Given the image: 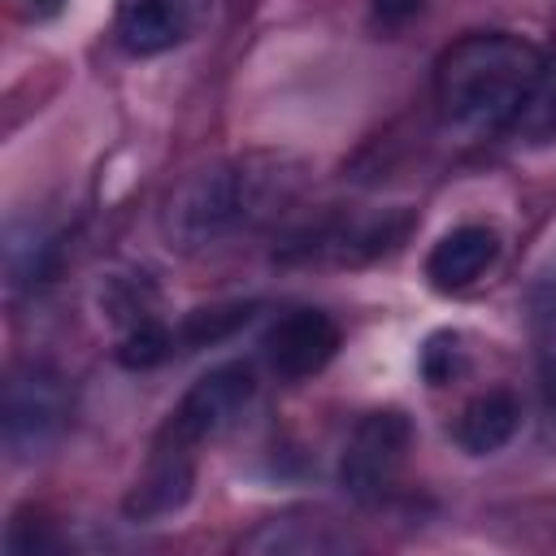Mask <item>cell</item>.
<instances>
[{"label":"cell","mask_w":556,"mask_h":556,"mask_svg":"<svg viewBox=\"0 0 556 556\" xmlns=\"http://www.w3.org/2000/svg\"><path fill=\"white\" fill-rule=\"evenodd\" d=\"M417 365H421V378H426L430 387H447V382H456L460 369H465L460 334H452V330L430 334L426 348H421V361H417Z\"/></svg>","instance_id":"5bb4252c"},{"label":"cell","mask_w":556,"mask_h":556,"mask_svg":"<svg viewBox=\"0 0 556 556\" xmlns=\"http://www.w3.org/2000/svg\"><path fill=\"white\" fill-rule=\"evenodd\" d=\"M517 426H521V400H517L508 387H491V391L473 395V400L456 413L452 439H456L460 452H469V456H495L500 447L513 443Z\"/></svg>","instance_id":"8fae6325"},{"label":"cell","mask_w":556,"mask_h":556,"mask_svg":"<svg viewBox=\"0 0 556 556\" xmlns=\"http://www.w3.org/2000/svg\"><path fill=\"white\" fill-rule=\"evenodd\" d=\"M48 4H52V0H48Z\"/></svg>","instance_id":"2e32d148"},{"label":"cell","mask_w":556,"mask_h":556,"mask_svg":"<svg viewBox=\"0 0 556 556\" xmlns=\"http://www.w3.org/2000/svg\"><path fill=\"white\" fill-rule=\"evenodd\" d=\"M339 352V321L321 308H291L265 330V361L282 382L321 374Z\"/></svg>","instance_id":"8992f818"},{"label":"cell","mask_w":556,"mask_h":556,"mask_svg":"<svg viewBox=\"0 0 556 556\" xmlns=\"http://www.w3.org/2000/svg\"><path fill=\"white\" fill-rule=\"evenodd\" d=\"M191 486H195V447H187L161 430V439L152 443V456H148L143 473L135 478L122 508L130 521H161V517H174L191 500Z\"/></svg>","instance_id":"52a82bcc"},{"label":"cell","mask_w":556,"mask_h":556,"mask_svg":"<svg viewBox=\"0 0 556 556\" xmlns=\"http://www.w3.org/2000/svg\"><path fill=\"white\" fill-rule=\"evenodd\" d=\"M413 452V421L404 408H374L365 413L343 452H339V486L356 504H382Z\"/></svg>","instance_id":"277c9868"},{"label":"cell","mask_w":556,"mask_h":556,"mask_svg":"<svg viewBox=\"0 0 556 556\" xmlns=\"http://www.w3.org/2000/svg\"><path fill=\"white\" fill-rule=\"evenodd\" d=\"M70 378L48 361H22L4 382V452L13 460H39L56 447V439L70 426Z\"/></svg>","instance_id":"3957f363"},{"label":"cell","mask_w":556,"mask_h":556,"mask_svg":"<svg viewBox=\"0 0 556 556\" xmlns=\"http://www.w3.org/2000/svg\"><path fill=\"white\" fill-rule=\"evenodd\" d=\"M369 9L382 26H404L421 13V0H369Z\"/></svg>","instance_id":"9a60e30c"},{"label":"cell","mask_w":556,"mask_h":556,"mask_svg":"<svg viewBox=\"0 0 556 556\" xmlns=\"http://www.w3.org/2000/svg\"><path fill=\"white\" fill-rule=\"evenodd\" d=\"M495 256H500V235H495L491 226L469 222V226L447 230V235L430 248V256H426V278H430L434 291H465L469 282H478V278L495 265Z\"/></svg>","instance_id":"30bf717a"},{"label":"cell","mask_w":556,"mask_h":556,"mask_svg":"<svg viewBox=\"0 0 556 556\" xmlns=\"http://www.w3.org/2000/svg\"><path fill=\"white\" fill-rule=\"evenodd\" d=\"M252 400H256V374H252V365H243V361L217 365V369L200 374L187 387V395L178 400V408L165 421V434H174L187 447L213 443L230 426H239V417L248 413Z\"/></svg>","instance_id":"5b68a950"},{"label":"cell","mask_w":556,"mask_h":556,"mask_svg":"<svg viewBox=\"0 0 556 556\" xmlns=\"http://www.w3.org/2000/svg\"><path fill=\"white\" fill-rule=\"evenodd\" d=\"M208 0H117V43L130 56H161L195 35Z\"/></svg>","instance_id":"ba28073f"},{"label":"cell","mask_w":556,"mask_h":556,"mask_svg":"<svg viewBox=\"0 0 556 556\" xmlns=\"http://www.w3.org/2000/svg\"><path fill=\"white\" fill-rule=\"evenodd\" d=\"M547 56L513 30H473L456 39L434 65L439 122L460 139H495L521 130L543 78Z\"/></svg>","instance_id":"7a4b0ae2"},{"label":"cell","mask_w":556,"mask_h":556,"mask_svg":"<svg viewBox=\"0 0 556 556\" xmlns=\"http://www.w3.org/2000/svg\"><path fill=\"white\" fill-rule=\"evenodd\" d=\"M61 256V235L43 222H13L9 239H4V269L13 287H39L48 282V274L56 269Z\"/></svg>","instance_id":"7c38bea8"},{"label":"cell","mask_w":556,"mask_h":556,"mask_svg":"<svg viewBox=\"0 0 556 556\" xmlns=\"http://www.w3.org/2000/svg\"><path fill=\"white\" fill-rule=\"evenodd\" d=\"M239 547L261 556H330V552H348L352 534L339 530L326 513H282L261 521Z\"/></svg>","instance_id":"9c48e42d"},{"label":"cell","mask_w":556,"mask_h":556,"mask_svg":"<svg viewBox=\"0 0 556 556\" xmlns=\"http://www.w3.org/2000/svg\"><path fill=\"white\" fill-rule=\"evenodd\" d=\"M256 313V304H213V308H195L182 317V326L174 330L178 334V352H191V348H213L222 339H230L239 326H248Z\"/></svg>","instance_id":"4fadbf2b"},{"label":"cell","mask_w":556,"mask_h":556,"mask_svg":"<svg viewBox=\"0 0 556 556\" xmlns=\"http://www.w3.org/2000/svg\"><path fill=\"white\" fill-rule=\"evenodd\" d=\"M304 191V165L287 152H235L187 174L161 217L169 248L187 256L235 248L278 222Z\"/></svg>","instance_id":"6da1fadb"}]
</instances>
